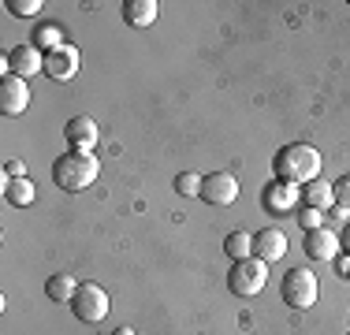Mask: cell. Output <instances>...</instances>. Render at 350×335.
<instances>
[{"instance_id":"obj_1","label":"cell","mask_w":350,"mask_h":335,"mask_svg":"<svg viewBox=\"0 0 350 335\" xmlns=\"http://www.w3.org/2000/svg\"><path fill=\"white\" fill-rule=\"evenodd\" d=\"M272 172H276V183H287V187H310L313 179H321V153L306 142H291L283 146L276 157H272Z\"/></svg>"},{"instance_id":"obj_2","label":"cell","mask_w":350,"mask_h":335,"mask_svg":"<svg viewBox=\"0 0 350 335\" xmlns=\"http://www.w3.org/2000/svg\"><path fill=\"white\" fill-rule=\"evenodd\" d=\"M97 175H101V161L94 153H75L71 149V153L56 157L53 164V183L68 194H82L86 187H94Z\"/></svg>"},{"instance_id":"obj_3","label":"cell","mask_w":350,"mask_h":335,"mask_svg":"<svg viewBox=\"0 0 350 335\" xmlns=\"http://www.w3.org/2000/svg\"><path fill=\"white\" fill-rule=\"evenodd\" d=\"M280 295L291 309H310V306H317V298H321V283H317V276L310 268H291L280 283Z\"/></svg>"},{"instance_id":"obj_4","label":"cell","mask_w":350,"mask_h":335,"mask_svg":"<svg viewBox=\"0 0 350 335\" xmlns=\"http://www.w3.org/2000/svg\"><path fill=\"white\" fill-rule=\"evenodd\" d=\"M265 283H269V268H265V261H257V257H246V261H231V272H228L231 295L254 298V295H261V291H265Z\"/></svg>"},{"instance_id":"obj_5","label":"cell","mask_w":350,"mask_h":335,"mask_svg":"<svg viewBox=\"0 0 350 335\" xmlns=\"http://www.w3.org/2000/svg\"><path fill=\"white\" fill-rule=\"evenodd\" d=\"M108 309H112V302H108V291L101 283H79V291L71 298V313L82 324H101L108 317Z\"/></svg>"},{"instance_id":"obj_6","label":"cell","mask_w":350,"mask_h":335,"mask_svg":"<svg viewBox=\"0 0 350 335\" xmlns=\"http://www.w3.org/2000/svg\"><path fill=\"white\" fill-rule=\"evenodd\" d=\"M4 67L8 75H19V79H30V75L45 71V53L34 45V41H27V45H15L12 53L4 56Z\"/></svg>"},{"instance_id":"obj_7","label":"cell","mask_w":350,"mask_h":335,"mask_svg":"<svg viewBox=\"0 0 350 335\" xmlns=\"http://www.w3.org/2000/svg\"><path fill=\"white\" fill-rule=\"evenodd\" d=\"M27 105H30L27 79H19V75H4V79H0V112L4 116H23Z\"/></svg>"},{"instance_id":"obj_8","label":"cell","mask_w":350,"mask_h":335,"mask_svg":"<svg viewBox=\"0 0 350 335\" xmlns=\"http://www.w3.org/2000/svg\"><path fill=\"white\" fill-rule=\"evenodd\" d=\"M235 198H239V183L231 172H213L202 179V201H209V205H231Z\"/></svg>"},{"instance_id":"obj_9","label":"cell","mask_w":350,"mask_h":335,"mask_svg":"<svg viewBox=\"0 0 350 335\" xmlns=\"http://www.w3.org/2000/svg\"><path fill=\"white\" fill-rule=\"evenodd\" d=\"M64 138H68V146L75 153H94L101 131H97V123L90 116H75V120H68V127H64Z\"/></svg>"},{"instance_id":"obj_10","label":"cell","mask_w":350,"mask_h":335,"mask_svg":"<svg viewBox=\"0 0 350 335\" xmlns=\"http://www.w3.org/2000/svg\"><path fill=\"white\" fill-rule=\"evenodd\" d=\"M287 254V234H283L280 228H261L254 234V257L257 261H280V257Z\"/></svg>"},{"instance_id":"obj_11","label":"cell","mask_w":350,"mask_h":335,"mask_svg":"<svg viewBox=\"0 0 350 335\" xmlns=\"http://www.w3.org/2000/svg\"><path fill=\"white\" fill-rule=\"evenodd\" d=\"M75 71H79V49L75 45H64L56 49V53H45V75L56 82H68L75 79Z\"/></svg>"},{"instance_id":"obj_12","label":"cell","mask_w":350,"mask_h":335,"mask_svg":"<svg viewBox=\"0 0 350 335\" xmlns=\"http://www.w3.org/2000/svg\"><path fill=\"white\" fill-rule=\"evenodd\" d=\"M339 250H343V246H339V239H336L328 228L306 231V254H310L313 261H336Z\"/></svg>"},{"instance_id":"obj_13","label":"cell","mask_w":350,"mask_h":335,"mask_svg":"<svg viewBox=\"0 0 350 335\" xmlns=\"http://www.w3.org/2000/svg\"><path fill=\"white\" fill-rule=\"evenodd\" d=\"M157 12H161V4H157V0H123V19H127L135 30L153 27Z\"/></svg>"},{"instance_id":"obj_14","label":"cell","mask_w":350,"mask_h":335,"mask_svg":"<svg viewBox=\"0 0 350 335\" xmlns=\"http://www.w3.org/2000/svg\"><path fill=\"white\" fill-rule=\"evenodd\" d=\"M302 201H306L310 209H321V213H328V209L336 205V187H332V183H324V179H313L310 187H306Z\"/></svg>"},{"instance_id":"obj_15","label":"cell","mask_w":350,"mask_h":335,"mask_svg":"<svg viewBox=\"0 0 350 335\" xmlns=\"http://www.w3.org/2000/svg\"><path fill=\"white\" fill-rule=\"evenodd\" d=\"M265 205L272 213H291V205H298V190L287 187V183H272L269 194H265Z\"/></svg>"},{"instance_id":"obj_16","label":"cell","mask_w":350,"mask_h":335,"mask_svg":"<svg viewBox=\"0 0 350 335\" xmlns=\"http://www.w3.org/2000/svg\"><path fill=\"white\" fill-rule=\"evenodd\" d=\"M4 194H8V201H12L15 209H27V205H34L38 190H34V183H30V179H15V183L4 179Z\"/></svg>"},{"instance_id":"obj_17","label":"cell","mask_w":350,"mask_h":335,"mask_svg":"<svg viewBox=\"0 0 350 335\" xmlns=\"http://www.w3.org/2000/svg\"><path fill=\"white\" fill-rule=\"evenodd\" d=\"M224 250H228L231 261H246V257H254V234H246V231H231L228 239H224Z\"/></svg>"},{"instance_id":"obj_18","label":"cell","mask_w":350,"mask_h":335,"mask_svg":"<svg viewBox=\"0 0 350 335\" xmlns=\"http://www.w3.org/2000/svg\"><path fill=\"white\" fill-rule=\"evenodd\" d=\"M75 291H79V283H75V276H68V272L53 276V280L45 283V295L53 298V302H68V306H71Z\"/></svg>"},{"instance_id":"obj_19","label":"cell","mask_w":350,"mask_h":335,"mask_svg":"<svg viewBox=\"0 0 350 335\" xmlns=\"http://www.w3.org/2000/svg\"><path fill=\"white\" fill-rule=\"evenodd\" d=\"M34 45L41 53H56V49H64V30L53 27V23H45V27L34 30Z\"/></svg>"},{"instance_id":"obj_20","label":"cell","mask_w":350,"mask_h":335,"mask_svg":"<svg viewBox=\"0 0 350 335\" xmlns=\"http://www.w3.org/2000/svg\"><path fill=\"white\" fill-rule=\"evenodd\" d=\"M175 190H179L183 198H202V175H194V172H183L179 179H175Z\"/></svg>"},{"instance_id":"obj_21","label":"cell","mask_w":350,"mask_h":335,"mask_svg":"<svg viewBox=\"0 0 350 335\" xmlns=\"http://www.w3.org/2000/svg\"><path fill=\"white\" fill-rule=\"evenodd\" d=\"M4 8L12 15H19V19H30V15H38L45 4H41V0H4Z\"/></svg>"},{"instance_id":"obj_22","label":"cell","mask_w":350,"mask_h":335,"mask_svg":"<svg viewBox=\"0 0 350 335\" xmlns=\"http://www.w3.org/2000/svg\"><path fill=\"white\" fill-rule=\"evenodd\" d=\"M298 220H302V228H306V231H317V228H321V220H324V213H321V209H310V205H302V213H298Z\"/></svg>"},{"instance_id":"obj_23","label":"cell","mask_w":350,"mask_h":335,"mask_svg":"<svg viewBox=\"0 0 350 335\" xmlns=\"http://www.w3.org/2000/svg\"><path fill=\"white\" fill-rule=\"evenodd\" d=\"M332 187H336V201H339V205L350 209V172H347L339 183H332Z\"/></svg>"},{"instance_id":"obj_24","label":"cell","mask_w":350,"mask_h":335,"mask_svg":"<svg viewBox=\"0 0 350 335\" xmlns=\"http://www.w3.org/2000/svg\"><path fill=\"white\" fill-rule=\"evenodd\" d=\"M4 179H8V183L27 179V164H23V161H8V164H4Z\"/></svg>"},{"instance_id":"obj_25","label":"cell","mask_w":350,"mask_h":335,"mask_svg":"<svg viewBox=\"0 0 350 335\" xmlns=\"http://www.w3.org/2000/svg\"><path fill=\"white\" fill-rule=\"evenodd\" d=\"M339 246H343V250H347V254H350V224H347V231H343V239H339Z\"/></svg>"},{"instance_id":"obj_26","label":"cell","mask_w":350,"mask_h":335,"mask_svg":"<svg viewBox=\"0 0 350 335\" xmlns=\"http://www.w3.org/2000/svg\"><path fill=\"white\" fill-rule=\"evenodd\" d=\"M339 272H343L347 280H350V254H347V261H339Z\"/></svg>"},{"instance_id":"obj_27","label":"cell","mask_w":350,"mask_h":335,"mask_svg":"<svg viewBox=\"0 0 350 335\" xmlns=\"http://www.w3.org/2000/svg\"><path fill=\"white\" fill-rule=\"evenodd\" d=\"M116 335H135V332H131V328H120V332H116Z\"/></svg>"}]
</instances>
